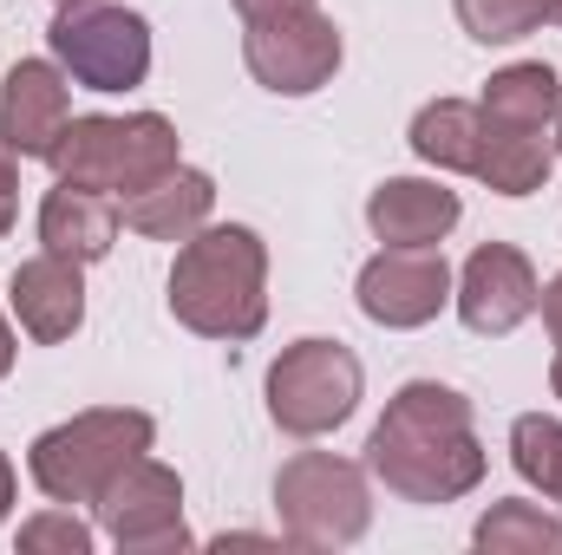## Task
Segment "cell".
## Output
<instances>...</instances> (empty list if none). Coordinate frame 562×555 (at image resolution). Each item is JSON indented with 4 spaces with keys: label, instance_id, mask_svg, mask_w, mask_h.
Instances as JSON below:
<instances>
[{
    "label": "cell",
    "instance_id": "cell-15",
    "mask_svg": "<svg viewBox=\"0 0 562 555\" xmlns=\"http://www.w3.org/2000/svg\"><path fill=\"white\" fill-rule=\"evenodd\" d=\"M458 216H464V203L438 177H386L367 196V229L393 249H438L458 229Z\"/></svg>",
    "mask_w": 562,
    "mask_h": 555
},
{
    "label": "cell",
    "instance_id": "cell-4",
    "mask_svg": "<svg viewBox=\"0 0 562 555\" xmlns=\"http://www.w3.org/2000/svg\"><path fill=\"white\" fill-rule=\"evenodd\" d=\"M53 177L59 183H86V190H105V196H132L150 177H164L170 163H183V138L164 112H92V118H72L66 138L53 144Z\"/></svg>",
    "mask_w": 562,
    "mask_h": 555
},
{
    "label": "cell",
    "instance_id": "cell-21",
    "mask_svg": "<svg viewBox=\"0 0 562 555\" xmlns=\"http://www.w3.org/2000/svg\"><path fill=\"white\" fill-rule=\"evenodd\" d=\"M451 7L477 46H517L550 26V0H451Z\"/></svg>",
    "mask_w": 562,
    "mask_h": 555
},
{
    "label": "cell",
    "instance_id": "cell-12",
    "mask_svg": "<svg viewBox=\"0 0 562 555\" xmlns=\"http://www.w3.org/2000/svg\"><path fill=\"white\" fill-rule=\"evenodd\" d=\"M72 125V79L59 59H13L7 86H0V144L26 163H46L53 144Z\"/></svg>",
    "mask_w": 562,
    "mask_h": 555
},
{
    "label": "cell",
    "instance_id": "cell-24",
    "mask_svg": "<svg viewBox=\"0 0 562 555\" xmlns=\"http://www.w3.org/2000/svg\"><path fill=\"white\" fill-rule=\"evenodd\" d=\"M13 216H20V157L0 144V242H7Z\"/></svg>",
    "mask_w": 562,
    "mask_h": 555
},
{
    "label": "cell",
    "instance_id": "cell-23",
    "mask_svg": "<svg viewBox=\"0 0 562 555\" xmlns=\"http://www.w3.org/2000/svg\"><path fill=\"white\" fill-rule=\"evenodd\" d=\"M99 543V530H86L79 517H72V503H53V510H40V517H26L20 523V550H53V555H92Z\"/></svg>",
    "mask_w": 562,
    "mask_h": 555
},
{
    "label": "cell",
    "instance_id": "cell-10",
    "mask_svg": "<svg viewBox=\"0 0 562 555\" xmlns=\"http://www.w3.org/2000/svg\"><path fill=\"white\" fill-rule=\"evenodd\" d=\"M451 262L445 249H393L380 242V256L360 269L353 281V301L373 327L386 333H413V327H431L445 307H451Z\"/></svg>",
    "mask_w": 562,
    "mask_h": 555
},
{
    "label": "cell",
    "instance_id": "cell-9",
    "mask_svg": "<svg viewBox=\"0 0 562 555\" xmlns=\"http://www.w3.org/2000/svg\"><path fill=\"white\" fill-rule=\"evenodd\" d=\"M92 517H99V536L119 543L125 555H170L190 550V523H183V477L170 464H157L150 451L132 457L99 497H92Z\"/></svg>",
    "mask_w": 562,
    "mask_h": 555
},
{
    "label": "cell",
    "instance_id": "cell-14",
    "mask_svg": "<svg viewBox=\"0 0 562 555\" xmlns=\"http://www.w3.org/2000/svg\"><path fill=\"white\" fill-rule=\"evenodd\" d=\"M210 209H216V177L196 163H170L144 190L119 196V223L144 242H190L210 223Z\"/></svg>",
    "mask_w": 562,
    "mask_h": 555
},
{
    "label": "cell",
    "instance_id": "cell-17",
    "mask_svg": "<svg viewBox=\"0 0 562 555\" xmlns=\"http://www.w3.org/2000/svg\"><path fill=\"white\" fill-rule=\"evenodd\" d=\"M477 112H484V125H504V132H550L562 112V79L543 59H517V66L491 72Z\"/></svg>",
    "mask_w": 562,
    "mask_h": 555
},
{
    "label": "cell",
    "instance_id": "cell-3",
    "mask_svg": "<svg viewBox=\"0 0 562 555\" xmlns=\"http://www.w3.org/2000/svg\"><path fill=\"white\" fill-rule=\"evenodd\" d=\"M150 444H157V418L150 412H138V406H92V412L40 431L33 451H26V471H33L46 503H92Z\"/></svg>",
    "mask_w": 562,
    "mask_h": 555
},
{
    "label": "cell",
    "instance_id": "cell-5",
    "mask_svg": "<svg viewBox=\"0 0 562 555\" xmlns=\"http://www.w3.org/2000/svg\"><path fill=\"white\" fill-rule=\"evenodd\" d=\"M276 517L294 550H353L373 530L367 464L334 451H294L276 471Z\"/></svg>",
    "mask_w": 562,
    "mask_h": 555
},
{
    "label": "cell",
    "instance_id": "cell-1",
    "mask_svg": "<svg viewBox=\"0 0 562 555\" xmlns=\"http://www.w3.org/2000/svg\"><path fill=\"white\" fill-rule=\"evenodd\" d=\"M367 471L400 503H458V497H471L484 484V471H491V457L477 444L471 399L438 386V380L400 386L386 399V418L367 438Z\"/></svg>",
    "mask_w": 562,
    "mask_h": 555
},
{
    "label": "cell",
    "instance_id": "cell-11",
    "mask_svg": "<svg viewBox=\"0 0 562 555\" xmlns=\"http://www.w3.org/2000/svg\"><path fill=\"white\" fill-rule=\"evenodd\" d=\"M537 301H543L537 269H530V256L510 249V242H477V249L464 256L458 281H451V307H458V320H464L477 340L517 333V327L537 314Z\"/></svg>",
    "mask_w": 562,
    "mask_h": 555
},
{
    "label": "cell",
    "instance_id": "cell-8",
    "mask_svg": "<svg viewBox=\"0 0 562 555\" xmlns=\"http://www.w3.org/2000/svg\"><path fill=\"white\" fill-rule=\"evenodd\" d=\"M340 59H347V39H340L334 13H321V7L243 20V66L276 99H314L321 86H334Z\"/></svg>",
    "mask_w": 562,
    "mask_h": 555
},
{
    "label": "cell",
    "instance_id": "cell-6",
    "mask_svg": "<svg viewBox=\"0 0 562 555\" xmlns=\"http://www.w3.org/2000/svg\"><path fill=\"white\" fill-rule=\"evenodd\" d=\"M367 399V366L347 340L307 333L294 347H281L269 366V418L288 438H327Z\"/></svg>",
    "mask_w": 562,
    "mask_h": 555
},
{
    "label": "cell",
    "instance_id": "cell-16",
    "mask_svg": "<svg viewBox=\"0 0 562 555\" xmlns=\"http://www.w3.org/2000/svg\"><path fill=\"white\" fill-rule=\"evenodd\" d=\"M119 196L86 190V183H53L40 203V249L72 256V262H105L119 249Z\"/></svg>",
    "mask_w": 562,
    "mask_h": 555
},
{
    "label": "cell",
    "instance_id": "cell-20",
    "mask_svg": "<svg viewBox=\"0 0 562 555\" xmlns=\"http://www.w3.org/2000/svg\"><path fill=\"white\" fill-rule=\"evenodd\" d=\"M471 543L484 555H510V550H562V517H550L543 503H524V497H504L477 517Z\"/></svg>",
    "mask_w": 562,
    "mask_h": 555
},
{
    "label": "cell",
    "instance_id": "cell-30",
    "mask_svg": "<svg viewBox=\"0 0 562 555\" xmlns=\"http://www.w3.org/2000/svg\"><path fill=\"white\" fill-rule=\"evenodd\" d=\"M550 144H557V157H562V112H557V125H550Z\"/></svg>",
    "mask_w": 562,
    "mask_h": 555
},
{
    "label": "cell",
    "instance_id": "cell-19",
    "mask_svg": "<svg viewBox=\"0 0 562 555\" xmlns=\"http://www.w3.org/2000/svg\"><path fill=\"white\" fill-rule=\"evenodd\" d=\"M406 138H413V157L419 163L451 170V177H471L477 144H484V112L471 99H431V105H419V118H413Z\"/></svg>",
    "mask_w": 562,
    "mask_h": 555
},
{
    "label": "cell",
    "instance_id": "cell-32",
    "mask_svg": "<svg viewBox=\"0 0 562 555\" xmlns=\"http://www.w3.org/2000/svg\"><path fill=\"white\" fill-rule=\"evenodd\" d=\"M550 20H562V0H550Z\"/></svg>",
    "mask_w": 562,
    "mask_h": 555
},
{
    "label": "cell",
    "instance_id": "cell-31",
    "mask_svg": "<svg viewBox=\"0 0 562 555\" xmlns=\"http://www.w3.org/2000/svg\"><path fill=\"white\" fill-rule=\"evenodd\" d=\"M550 503H557V510H562V477H557V490H550Z\"/></svg>",
    "mask_w": 562,
    "mask_h": 555
},
{
    "label": "cell",
    "instance_id": "cell-33",
    "mask_svg": "<svg viewBox=\"0 0 562 555\" xmlns=\"http://www.w3.org/2000/svg\"><path fill=\"white\" fill-rule=\"evenodd\" d=\"M53 7H72V0H53Z\"/></svg>",
    "mask_w": 562,
    "mask_h": 555
},
{
    "label": "cell",
    "instance_id": "cell-7",
    "mask_svg": "<svg viewBox=\"0 0 562 555\" xmlns=\"http://www.w3.org/2000/svg\"><path fill=\"white\" fill-rule=\"evenodd\" d=\"M53 59L86 92H138L150 79V20L119 0H72L46 26Z\"/></svg>",
    "mask_w": 562,
    "mask_h": 555
},
{
    "label": "cell",
    "instance_id": "cell-27",
    "mask_svg": "<svg viewBox=\"0 0 562 555\" xmlns=\"http://www.w3.org/2000/svg\"><path fill=\"white\" fill-rule=\"evenodd\" d=\"M13 490H20V477H13V457L0 451V523L13 517Z\"/></svg>",
    "mask_w": 562,
    "mask_h": 555
},
{
    "label": "cell",
    "instance_id": "cell-28",
    "mask_svg": "<svg viewBox=\"0 0 562 555\" xmlns=\"http://www.w3.org/2000/svg\"><path fill=\"white\" fill-rule=\"evenodd\" d=\"M13 360H20V340H13V327H7V314H0V380L13 373Z\"/></svg>",
    "mask_w": 562,
    "mask_h": 555
},
{
    "label": "cell",
    "instance_id": "cell-13",
    "mask_svg": "<svg viewBox=\"0 0 562 555\" xmlns=\"http://www.w3.org/2000/svg\"><path fill=\"white\" fill-rule=\"evenodd\" d=\"M7 307L20 320V333L33 347H66L79 327H86V262L72 256H26L13 269V287H7Z\"/></svg>",
    "mask_w": 562,
    "mask_h": 555
},
{
    "label": "cell",
    "instance_id": "cell-2",
    "mask_svg": "<svg viewBox=\"0 0 562 555\" xmlns=\"http://www.w3.org/2000/svg\"><path fill=\"white\" fill-rule=\"evenodd\" d=\"M164 301L196 340H256L269 320V242L249 223H203L190 242H177Z\"/></svg>",
    "mask_w": 562,
    "mask_h": 555
},
{
    "label": "cell",
    "instance_id": "cell-25",
    "mask_svg": "<svg viewBox=\"0 0 562 555\" xmlns=\"http://www.w3.org/2000/svg\"><path fill=\"white\" fill-rule=\"evenodd\" d=\"M301 7H321V0H236L243 20H276V13H301Z\"/></svg>",
    "mask_w": 562,
    "mask_h": 555
},
{
    "label": "cell",
    "instance_id": "cell-22",
    "mask_svg": "<svg viewBox=\"0 0 562 555\" xmlns=\"http://www.w3.org/2000/svg\"><path fill=\"white\" fill-rule=\"evenodd\" d=\"M510 464H517V477L530 484V490H557L562 477V418L550 412H524L510 424Z\"/></svg>",
    "mask_w": 562,
    "mask_h": 555
},
{
    "label": "cell",
    "instance_id": "cell-29",
    "mask_svg": "<svg viewBox=\"0 0 562 555\" xmlns=\"http://www.w3.org/2000/svg\"><path fill=\"white\" fill-rule=\"evenodd\" d=\"M550 393H557V399H562V353H557V360H550Z\"/></svg>",
    "mask_w": 562,
    "mask_h": 555
},
{
    "label": "cell",
    "instance_id": "cell-18",
    "mask_svg": "<svg viewBox=\"0 0 562 555\" xmlns=\"http://www.w3.org/2000/svg\"><path fill=\"white\" fill-rule=\"evenodd\" d=\"M557 170V144L543 132H504V125H484V144H477V163L471 177L497 196H537Z\"/></svg>",
    "mask_w": 562,
    "mask_h": 555
},
{
    "label": "cell",
    "instance_id": "cell-26",
    "mask_svg": "<svg viewBox=\"0 0 562 555\" xmlns=\"http://www.w3.org/2000/svg\"><path fill=\"white\" fill-rule=\"evenodd\" d=\"M537 307H543V327H550V340H557V353H562V275L543 287V301H537Z\"/></svg>",
    "mask_w": 562,
    "mask_h": 555
}]
</instances>
